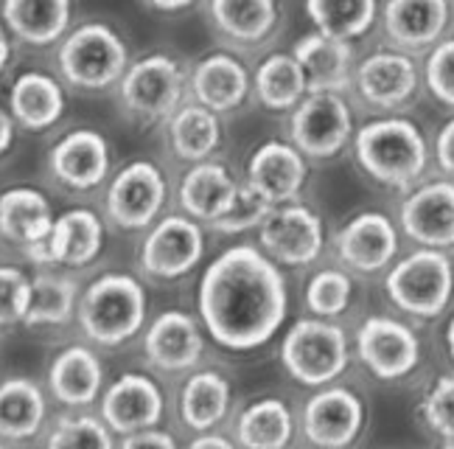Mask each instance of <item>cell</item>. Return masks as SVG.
<instances>
[{
    "label": "cell",
    "mask_w": 454,
    "mask_h": 449,
    "mask_svg": "<svg viewBox=\"0 0 454 449\" xmlns=\"http://www.w3.org/2000/svg\"><path fill=\"white\" fill-rule=\"evenodd\" d=\"M421 419L446 446H454V374L438 376L424 393Z\"/></svg>",
    "instance_id": "obj_42"
},
{
    "label": "cell",
    "mask_w": 454,
    "mask_h": 449,
    "mask_svg": "<svg viewBox=\"0 0 454 449\" xmlns=\"http://www.w3.org/2000/svg\"><path fill=\"white\" fill-rule=\"evenodd\" d=\"M45 388L51 402L65 410L93 407L98 405L104 388H107V371H104L101 354L93 343H67L48 362Z\"/></svg>",
    "instance_id": "obj_19"
},
{
    "label": "cell",
    "mask_w": 454,
    "mask_h": 449,
    "mask_svg": "<svg viewBox=\"0 0 454 449\" xmlns=\"http://www.w3.org/2000/svg\"><path fill=\"white\" fill-rule=\"evenodd\" d=\"M446 345H449V354H451V359H454V318H451L449 329H446Z\"/></svg>",
    "instance_id": "obj_50"
},
{
    "label": "cell",
    "mask_w": 454,
    "mask_h": 449,
    "mask_svg": "<svg viewBox=\"0 0 454 449\" xmlns=\"http://www.w3.org/2000/svg\"><path fill=\"white\" fill-rule=\"evenodd\" d=\"M253 93V76L231 51H211L188 67V98L222 118L244 107Z\"/></svg>",
    "instance_id": "obj_20"
},
{
    "label": "cell",
    "mask_w": 454,
    "mask_h": 449,
    "mask_svg": "<svg viewBox=\"0 0 454 449\" xmlns=\"http://www.w3.org/2000/svg\"><path fill=\"white\" fill-rule=\"evenodd\" d=\"M294 59L301 62L309 91H334L342 93L354 88V51L351 43L328 37V34L314 28L311 34L294 43Z\"/></svg>",
    "instance_id": "obj_34"
},
{
    "label": "cell",
    "mask_w": 454,
    "mask_h": 449,
    "mask_svg": "<svg viewBox=\"0 0 454 449\" xmlns=\"http://www.w3.org/2000/svg\"><path fill=\"white\" fill-rule=\"evenodd\" d=\"M31 303V270L0 262V335L23 329Z\"/></svg>",
    "instance_id": "obj_40"
},
{
    "label": "cell",
    "mask_w": 454,
    "mask_h": 449,
    "mask_svg": "<svg viewBox=\"0 0 454 449\" xmlns=\"http://www.w3.org/2000/svg\"><path fill=\"white\" fill-rule=\"evenodd\" d=\"M207 23L224 45H264L281 20L278 0H205Z\"/></svg>",
    "instance_id": "obj_32"
},
{
    "label": "cell",
    "mask_w": 454,
    "mask_h": 449,
    "mask_svg": "<svg viewBox=\"0 0 454 449\" xmlns=\"http://www.w3.org/2000/svg\"><path fill=\"white\" fill-rule=\"evenodd\" d=\"M239 185L241 180H236L231 166L216 158H207L185 166L177 183V192H174V200H177V209L183 214L202 222L205 228H211L233 205Z\"/></svg>",
    "instance_id": "obj_24"
},
{
    "label": "cell",
    "mask_w": 454,
    "mask_h": 449,
    "mask_svg": "<svg viewBox=\"0 0 454 449\" xmlns=\"http://www.w3.org/2000/svg\"><path fill=\"white\" fill-rule=\"evenodd\" d=\"M354 113L342 93L309 91L289 113V141L311 161H331L354 141Z\"/></svg>",
    "instance_id": "obj_12"
},
{
    "label": "cell",
    "mask_w": 454,
    "mask_h": 449,
    "mask_svg": "<svg viewBox=\"0 0 454 449\" xmlns=\"http://www.w3.org/2000/svg\"><path fill=\"white\" fill-rule=\"evenodd\" d=\"M289 289L281 264L261 245L241 241L202 270L197 318L205 335L227 351H255L284 326Z\"/></svg>",
    "instance_id": "obj_1"
},
{
    "label": "cell",
    "mask_w": 454,
    "mask_h": 449,
    "mask_svg": "<svg viewBox=\"0 0 454 449\" xmlns=\"http://www.w3.org/2000/svg\"><path fill=\"white\" fill-rule=\"evenodd\" d=\"M191 449H233L236 441L227 438L222 429H205V433H194V438L188 441Z\"/></svg>",
    "instance_id": "obj_46"
},
{
    "label": "cell",
    "mask_w": 454,
    "mask_h": 449,
    "mask_svg": "<svg viewBox=\"0 0 454 449\" xmlns=\"http://www.w3.org/2000/svg\"><path fill=\"white\" fill-rule=\"evenodd\" d=\"M168 200L171 185L166 169L152 158H135L110 175L101 197V214L110 231L141 236L168 211Z\"/></svg>",
    "instance_id": "obj_6"
},
{
    "label": "cell",
    "mask_w": 454,
    "mask_h": 449,
    "mask_svg": "<svg viewBox=\"0 0 454 449\" xmlns=\"http://www.w3.org/2000/svg\"><path fill=\"white\" fill-rule=\"evenodd\" d=\"M9 59H12V34L4 26V20H0V74L6 71Z\"/></svg>",
    "instance_id": "obj_49"
},
{
    "label": "cell",
    "mask_w": 454,
    "mask_h": 449,
    "mask_svg": "<svg viewBox=\"0 0 454 449\" xmlns=\"http://www.w3.org/2000/svg\"><path fill=\"white\" fill-rule=\"evenodd\" d=\"M244 180H247L261 197H267L272 205L294 202L309 180L306 154L292 141L270 138V141L258 144L250 152L247 177Z\"/></svg>",
    "instance_id": "obj_23"
},
{
    "label": "cell",
    "mask_w": 454,
    "mask_h": 449,
    "mask_svg": "<svg viewBox=\"0 0 454 449\" xmlns=\"http://www.w3.org/2000/svg\"><path fill=\"white\" fill-rule=\"evenodd\" d=\"M303 436L311 446L342 449L354 444L364 427V402L354 388L328 382L309 396L301 416Z\"/></svg>",
    "instance_id": "obj_17"
},
{
    "label": "cell",
    "mask_w": 454,
    "mask_h": 449,
    "mask_svg": "<svg viewBox=\"0 0 454 449\" xmlns=\"http://www.w3.org/2000/svg\"><path fill=\"white\" fill-rule=\"evenodd\" d=\"M0 20L28 48H54L74 28V0H0Z\"/></svg>",
    "instance_id": "obj_33"
},
{
    "label": "cell",
    "mask_w": 454,
    "mask_h": 449,
    "mask_svg": "<svg viewBox=\"0 0 454 449\" xmlns=\"http://www.w3.org/2000/svg\"><path fill=\"white\" fill-rule=\"evenodd\" d=\"M275 209V205L261 197L255 188L241 180L239 185V194L233 200V205L227 209V214L222 219H216L211 224V231L216 233H227V236H236V233H247V231H258V224L267 219V214Z\"/></svg>",
    "instance_id": "obj_41"
},
{
    "label": "cell",
    "mask_w": 454,
    "mask_h": 449,
    "mask_svg": "<svg viewBox=\"0 0 454 449\" xmlns=\"http://www.w3.org/2000/svg\"><path fill=\"white\" fill-rule=\"evenodd\" d=\"M115 93L132 124L163 127L188 98V67L168 51H152L129 62Z\"/></svg>",
    "instance_id": "obj_5"
},
{
    "label": "cell",
    "mask_w": 454,
    "mask_h": 449,
    "mask_svg": "<svg viewBox=\"0 0 454 449\" xmlns=\"http://www.w3.org/2000/svg\"><path fill=\"white\" fill-rule=\"evenodd\" d=\"M398 248V228L381 211H362L348 219L337 233V256L342 267L359 275H376L387 270Z\"/></svg>",
    "instance_id": "obj_22"
},
{
    "label": "cell",
    "mask_w": 454,
    "mask_h": 449,
    "mask_svg": "<svg viewBox=\"0 0 454 449\" xmlns=\"http://www.w3.org/2000/svg\"><path fill=\"white\" fill-rule=\"evenodd\" d=\"M163 141L166 152L183 166L216 158L224 141L222 115L207 110L200 101L185 98L163 124Z\"/></svg>",
    "instance_id": "obj_30"
},
{
    "label": "cell",
    "mask_w": 454,
    "mask_h": 449,
    "mask_svg": "<svg viewBox=\"0 0 454 449\" xmlns=\"http://www.w3.org/2000/svg\"><path fill=\"white\" fill-rule=\"evenodd\" d=\"M351 349L345 329L331 318H301L281 340L286 374L306 388H323L345 374Z\"/></svg>",
    "instance_id": "obj_8"
},
{
    "label": "cell",
    "mask_w": 454,
    "mask_h": 449,
    "mask_svg": "<svg viewBox=\"0 0 454 449\" xmlns=\"http://www.w3.org/2000/svg\"><path fill=\"white\" fill-rule=\"evenodd\" d=\"M401 231L418 248H454V180H427L410 188L401 205Z\"/></svg>",
    "instance_id": "obj_21"
},
{
    "label": "cell",
    "mask_w": 454,
    "mask_h": 449,
    "mask_svg": "<svg viewBox=\"0 0 454 449\" xmlns=\"http://www.w3.org/2000/svg\"><path fill=\"white\" fill-rule=\"evenodd\" d=\"M354 154L359 169L373 183L387 188H410L424 180L429 169V144L415 121L404 115H381L354 132Z\"/></svg>",
    "instance_id": "obj_3"
},
{
    "label": "cell",
    "mask_w": 454,
    "mask_h": 449,
    "mask_svg": "<svg viewBox=\"0 0 454 449\" xmlns=\"http://www.w3.org/2000/svg\"><path fill=\"white\" fill-rule=\"evenodd\" d=\"M57 211L40 185L17 183L0 192V241L26 256L54 228Z\"/></svg>",
    "instance_id": "obj_28"
},
{
    "label": "cell",
    "mask_w": 454,
    "mask_h": 449,
    "mask_svg": "<svg viewBox=\"0 0 454 449\" xmlns=\"http://www.w3.org/2000/svg\"><path fill=\"white\" fill-rule=\"evenodd\" d=\"M98 413L115 438L132 436L146 427H160L166 419V390L152 374L127 371L104 388Z\"/></svg>",
    "instance_id": "obj_15"
},
{
    "label": "cell",
    "mask_w": 454,
    "mask_h": 449,
    "mask_svg": "<svg viewBox=\"0 0 454 449\" xmlns=\"http://www.w3.org/2000/svg\"><path fill=\"white\" fill-rule=\"evenodd\" d=\"M17 132V124H14V118L9 115V110L0 105V158H6L9 149L14 146V135Z\"/></svg>",
    "instance_id": "obj_48"
},
{
    "label": "cell",
    "mask_w": 454,
    "mask_h": 449,
    "mask_svg": "<svg viewBox=\"0 0 454 449\" xmlns=\"http://www.w3.org/2000/svg\"><path fill=\"white\" fill-rule=\"evenodd\" d=\"M141 351L146 366L163 376H185L202 366L207 354V335L202 320L185 309H163L149 318L141 335Z\"/></svg>",
    "instance_id": "obj_13"
},
{
    "label": "cell",
    "mask_w": 454,
    "mask_h": 449,
    "mask_svg": "<svg viewBox=\"0 0 454 449\" xmlns=\"http://www.w3.org/2000/svg\"><path fill=\"white\" fill-rule=\"evenodd\" d=\"M424 82L441 105L454 110V37L432 45L424 67Z\"/></svg>",
    "instance_id": "obj_43"
},
{
    "label": "cell",
    "mask_w": 454,
    "mask_h": 449,
    "mask_svg": "<svg viewBox=\"0 0 454 449\" xmlns=\"http://www.w3.org/2000/svg\"><path fill=\"white\" fill-rule=\"evenodd\" d=\"M129 45L121 34L101 20L74 26L57 45V71L71 91L107 93L129 67Z\"/></svg>",
    "instance_id": "obj_4"
},
{
    "label": "cell",
    "mask_w": 454,
    "mask_h": 449,
    "mask_svg": "<svg viewBox=\"0 0 454 449\" xmlns=\"http://www.w3.org/2000/svg\"><path fill=\"white\" fill-rule=\"evenodd\" d=\"M141 4L157 14H183V12H191L197 4H202V0H141Z\"/></svg>",
    "instance_id": "obj_47"
},
{
    "label": "cell",
    "mask_w": 454,
    "mask_h": 449,
    "mask_svg": "<svg viewBox=\"0 0 454 449\" xmlns=\"http://www.w3.org/2000/svg\"><path fill=\"white\" fill-rule=\"evenodd\" d=\"M258 245L284 267H309L323 256L325 228L320 214L303 202L275 205L258 224Z\"/></svg>",
    "instance_id": "obj_14"
},
{
    "label": "cell",
    "mask_w": 454,
    "mask_h": 449,
    "mask_svg": "<svg viewBox=\"0 0 454 449\" xmlns=\"http://www.w3.org/2000/svg\"><path fill=\"white\" fill-rule=\"evenodd\" d=\"M40 441L51 449H62V446L113 449L118 446V438L113 436L107 421L101 419V413H87V407L65 410L57 419H51Z\"/></svg>",
    "instance_id": "obj_38"
},
{
    "label": "cell",
    "mask_w": 454,
    "mask_h": 449,
    "mask_svg": "<svg viewBox=\"0 0 454 449\" xmlns=\"http://www.w3.org/2000/svg\"><path fill=\"white\" fill-rule=\"evenodd\" d=\"M354 88L368 107L398 113L418 96L421 74L407 51H376L354 67Z\"/></svg>",
    "instance_id": "obj_18"
},
{
    "label": "cell",
    "mask_w": 454,
    "mask_h": 449,
    "mask_svg": "<svg viewBox=\"0 0 454 449\" xmlns=\"http://www.w3.org/2000/svg\"><path fill=\"white\" fill-rule=\"evenodd\" d=\"M205 224L183 211H166L152 228L141 233L135 250V267L144 281L177 284L205 262Z\"/></svg>",
    "instance_id": "obj_7"
},
{
    "label": "cell",
    "mask_w": 454,
    "mask_h": 449,
    "mask_svg": "<svg viewBox=\"0 0 454 449\" xmlns=\"http://www.w3.org/2000/svg\"><path fill=\"white\" fill-rule=\"evenodd\" d=\"M118 446L124 449H141V446H157V449H174L177 446V438H174L168 429L160 427H146V429H137L132 436L118 438Z\"/></svg>",
    "instance_id": "obj_44"
},
{
    "label": "cell",
    "mask_w": 454,
    "mask_h": 449,
    "mask_svg": "<svg viewBox=\"0 0 454 449\" xmlns=\"http://www.w3.org/2000/svg\"><path fill=\"white\" fill-rule=\"evenodd\" d=\"M294 413L289 402L264 396L244 407L233 421L236 446L247 449H284L294 441Z\"/></svg>",
    "instance_id": "obj_35"
},
{
    "label": "cell",
    "mask_w": 454,
    "mask_h": 449,
    "mask_svg": "<svg viewBox=\"0 0 454 449\" xmlns=\"http://www.w3.org/2000/svg\"><path fill=\"white\" fill-rule=\"evenodd\" d=\"M309 93V82L294 54H270L253 74V96L270 113H292Z\"/></svg>",
    "instance_id": "obj_36"
},
{
    "label": "cell",
    "mask_w": 454,
    "mask_h": 449,
    "mask_svg": "<svg viewBox=\"0 0 454 449\" xmlns=\"http://www.w3.org/2000/svg\"><path fill=\"white\" fill-rule=\"evenodd\" d=\"M356 354L376 379L398 382L421 362V340L404 320L390 315H371L356 329Z\"/></svg>",
    "instance_id": "obj_16"
},
{
    "label": "cell",
    "mask_w": 454,
    "mask_h": 449,
    "mask_svg": "<svg viewBox=\"0 0 454 449\" xmlns=\"http://www.w3.org/2000/svg\"><path fill=\"white\" fill-rule=\"evenodd\" d=\"M149 323V289L141 272L104 270L82 284L76 329L104 351H121L141 340Z\"/></svg>",
    "instance_id": "obj_2"
},
{
    "label": "cell",
    "mask_w": 454,
    "mask_h": 449,
    "mask_svg": "<svg viewBox=\"0 0 454 449\" xmlns=\"http://www.w3.org/2000/svg\"><path fill=\"white\" fill-rule=\"evenodd\" d=\"M387 298L412 318H438L454 298V264L446 250L418 248L387 272Z\"/></svg>",
    "instance_id": "obj_9"
},
{
    "label": "cell",
    "mask_w": 454,
    "mask_h": 449,
    "mask_svg": "<svg viewBox=\"0 0 454 449\" xmlns=\"http://www.w3.org/2000/svg\"><path fill=\"white\" fill-rule=\"evenodd\" d=\"M306 14L317 31L354 43L373 28L379 0H306Z\"/></svg>",
    "instance_id": "obj_37"
},
{
    "label": "cell",
    "mask_w": 454,
    "mask_h": 449,
    "mask_svg": "<svg viewBox=\"0 0 454 449\" xmlns=\"http://www.w3.org/2000/svg\"><path fill=\"white\" fill-rule=\"evenodd\" d=\"M6 110L17 130L31 135L51 132L67 113V84L48 71H23L12 82Z\"/></svg>",
    "instance_id": "obj_26"
},
{
    "label": "cell",
    "mask_w": 454,
    "mask_h": 449,
    "mask_svg": "<svg viewBox=\"0 0 454 449\" xmlns=\"http://www.w3.org/2000/svg\"><path fill=\"white\" fill-rule=\"evenodd\" d=\"M354 298L351 275L340 267L317 270L306 284V306L317 318H337L342 315Z\"/></svg>",
    "instance_id": "obj_39"
},
{
    "label": "cell",
    "mask_w": 454,
    "mask_h": 449,
    "mask_svg": "<svg viewBox=\"0 0 454 449\" xmlns=\"http://www.w3.org/2000/svg\"><path fill=\"white\" fill-rule=\"evenodd\" d=\"M434 161H438L443 175L454 180V115L441 127L438 138H434Z\"/></svg>",
    "instance_id": "obj_45"
},
{
    "label": "cell",
    "mask_w": 454,
    "mask_h": 449,
    "mask_svg": "<svg viewBox=\"0 0 454 449\" xmlns=\"http://www.w3.org/2000/svg\"><path fill=\"white\" fill-rule=\"evenodd\" d=\"M107 219L93 205H71L57 214L51 233L23 258L31 267H62L79 272L98 262L107 245Z\"/></svg>",
    "instance_id": "obj_11"
},
{
    "label": "cell",
    "mask_w": 454,
    "mask_h": 449,
    "mask_svg": "<svg viewBox=\"0 0 454 449\" xmlns=\"http://www.w3.org/2000/svg\"><path fill=\"white\" fill-rule=\"evenodd\" d=\"M82 281L74 270L34 267L31 270V303L23 320L26 332H62L76 326V309Z\"/></svg>",
    "instance_id": "obj_27"
},
{
    "label": "cell",
    "mask_w": 454,
    "mask_h": 449,
    "mask_svg": "<svg viewBox=\"0 0 454 449\" xmlns=\"http://www.w3.org/2000/svg\"><path fill=\"white\" fill-rule=\"evenodd\" d=\"M233 410V388L219 368L188 371L177 393V419L191 433L222 429Z\"/></svg>",
    "instance_id": "obj_29"
},
{
    "label": "cell",
    "mask_w": 454,
    "mask_h": 449,
    "mask_svg": "<svg viewBox=\"0 0 454 449\" xmlns=\"http://www.w3.org/2000/svg\"><path fill=\"white\" fill-rule=\"evenodd\" d=\"M115 171L110 138L93 127H74L59 135L45 152V175L65 194L87 197L101 192Z\"/></svg>",
    "instance_id": "obj_10"
},
{
    "label": "cell",
    "mask_w": 454,
    "mask_h": 449,
    "mask_svg": "<svg viewBox=\"0 0 454 449\" xmlns=\"http://www.w3.org/2000/svg\"><path fill=\"white\" fill-rule=\"evenodd\" d=\"M384 34L398 51H427L443 40L451 20L449 0H387Z\"/></svg>",
    "instance_id": "obj_31"
},
{
    "label": "cell",
    "mask_w": 454,
    "mask_h": 449,
    "mask_svg": "<svg viewBox=\"0 0 454 449\" xmlns=\"http://www.w3.org/2000/svg\"><path fill=\"white\" fill-rule=\"evenodd\" d=\"M51 421V396L34 376L0 379V444L23 446L40 441Z\"/></svg>",
    "instance_id": "obj_25"
}]
</instances>
